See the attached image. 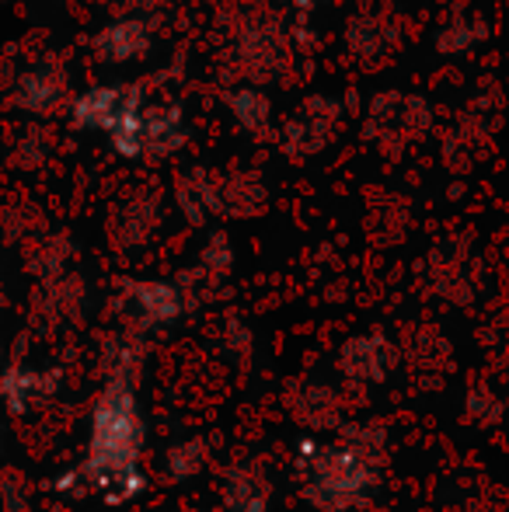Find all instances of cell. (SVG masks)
I'll use <instances>...</instances> for the list:
<instances>
[{"mask_svg":"<svg viewBox=\"0 0 509 512\" xmlns=\"http://www.w3.org/2000/svg\"><path fill=\"white\" fill-rule=\"evenodd\" d=\"M0 234H4L7 244H21L25 248L28 241L46 234V220H42V213L32 203H11L0 213Z\"/></svg>","mask_w":509,"mask_h":512,"instance_id":"cell-20","label":"cell"},{"mask_svg":"<svg viewBox=\"0 0 509 512\" xmlns=\"http://www.w3.org/2000/svg\"><path fill=\"white\" fill-rule=\"evenodd\" d=\"M297 4H300V7H314L318 0H297Z\"/></svg>","mask_w":509,"mask_h":512,"instance_id":"cell-28","label":"cell"},{"mask_svg":"<svg viewBox=\"0 0 509 512\" xmlns=\"http://www.w3.org/2000/svg\"><path fill=\"white\" fill-rule=\"evenodd\" d=\"M206 464H210V443H206L203 436L178 439V443H171L168 450H164V457H161L164 478L175 481V485L199 478V474L206 471Z\"/></svg>","mask_w":509,"mask_h":512,"instance_id":"cell-19","label":"cell"},{"mask_svg":"<svg viewBox=\"0 0 509 512\" xmlns=\"http://www.w3.org/2000/svg\"><path fill=\"white\" fill-rule=\"evenodd\" d=\"M286 408L293 411L300 425L321 429H342V398L335 387L318 384V380H297L286 394Z\"/></svg>","mask_w":509,"mask_h":512,"instance_id":"cell-10","label":"cell"},{"mask_svg":"<svg viewBox=\"0 0 509 512\" xmlns=\"http://www.w3.org/2000/svg\"><path fill=\"white\" fill-rule=\"evenodd\" d=\"M0 359H4V342H0Z\"/></svg>","mask_w":509,"mask_h":512,"instance_id":"cell-29","label":"cell"},{"mask_svg":"<svg viewBox=\"0 0 509 512\" xmlns=\"http://www.w3.org/2000/svg\"><path fill=\"white\" fill-rule=\"evenodd\" d=\"M227 105H231V115L238 119L241 129H248V133H265V129H269L272 105L262 91L252 88V84L231 91V95H227Z\"/></svg>","mask_w":509,"mask_h":512,"instance_id":"cell-21","label":"cell"},{"mask_svg":"<svg viewBox=\"0 0 509 512\" xmlns=\"http://www.w3.org/2000/svg\"><path fill=\"white\" fill-rule=\"evenodd\" d=\"M60 387V370H35V366H25L21 359H14V363H7L0 370V405H4L7 415L25 418L42 405H49L60 394Z\"/></svg>","mask_w":509,"mask_h":512,"instance_id":"cell-4","label":"cell"},{"mask_svg":"<svg viewBox=\"0 0 509 512\" xmlns=\"http://www.w3.org/2000/svg\"><path fill=\"white\" fill-rule=\"evenodd\" d=\"M154 46V28L147 18H119L109 21L102 32L91 39V49L102 63H133L143 60Z\"/></svg>","mask_w":509,"mask_h":512,"instance_id":"cell-9","label":"cell"},{"mask_svg":"<svg viewBox=\"0 0 509 512\" xmlns=\"http://www.w3.org/2000/svg\"><path fill=\"white\" fill-rule=\"evenodd\" d=\"M252 342H255V335H252V328H248L245 321L231 317V321L224 324V345H227V349H231L238 359H248V356H252Z\"/></svg>","mask_w":509,"mask_h":512,"instance_id":"cell-25","label":"cell"},{"mask_svg":"<svg viewBox=\"0 0 509 512\" xmlns=\"http://www.w3.org/2000/svg\"><path fill=\"white\" fill-rule=\"evenodd\" d=\"M129 95V84L119 88V84H95L84 95H77L70 102V119H74L77 129H95V133H109L112 122L119 119Z\"/></svg>","mask_w":509,"mask_h":512,"instance_id":"cell-12","label":"cell"},{"mask_svg":"<svg viewBox=\"0 0 509 512\" xmlns=\"http://www.w3.org/2000/svg\"><path fill=\"white\" fill-rule=\"evenodd\" d=\"M0 4H4V0H0Z\"/></svg>","mask_w":509,"mask_h":512,"instance_id":"cell-32","label":"cell"},{"mask_svg":"<svg viewBox=\"0 0 509 512\" xmlns=\"http://www.w3.org/2000/svg\"><path fill=\"white\" fill-rule=\"evenodd\" d=\"M0 453H4V439H0Z\"/></svg>","mask_w":509,"mask_h":512,"instance_id":"cell-30","label":"cell"},{"mask_svg":"<svg viewBox=\"0 0 509 512\" xmlns=\"http://www.w3.org/2000/svg\"><path fill=\"white\" fill-rule=\"evenodd\" d=\"M199 512H217V509H199Z\"/></svg>","mask_w":509,"mask_h":512,"instance_id":"cell-31","label":"cell"},{"mask_svg":"<svg viewBox=\"0 0 509 512\" xmlns=\"http://www.w3.org/2000/svg\"><path fill=\"white\" fill-rule=\"evenodd\" d=\"M116 4L133 7V11H154V7H161L164 0H116Z\"/></svg>","mask_w":509,"mask_h":512,"instance_id":"cell-26","label":"cell"},{"mask_svg":"<svg viewBox=\"0 0 509 512\" xmlns=\"http://www.w3.org/2000/svg\"><path fill=\"white\" fill-rule=\"evenodd\" d=\"M220 178H213L210 171L196 168V171H185L175 185V203L178 213L185 216V223L192 227H203L210 216H220V189H217Z\"/></svg>","mask_w":509,"mask_h":512,"instance_id":"cell-15","label":"cell"},{"mask_svg":"<svg viewBox=\"0 0 509 512\" xmlns=\"http://www.w3.org/2000/svg\"><path fill=\"white\" fill-rule=\"evenodd\" d=\"M391 366H394V349L377 331H370V335H353L349 342H342V349H339L342 377L356 387L384 384Z\"/></svg>","mask_w":509,"mask_h":512,"instance_id":"cell-7","label":"cell"},{"mask_svg":"<svg viewBox=\"0 0 509 512\" xmlns=\"http://www.w3.org/2000/svg\"><path fill=\"white\" fill-rule=\"evenodd\" d=\"M468 411H471V418H478V422H485V425H496L499 418H503V401L496 398L492 391H471L468 394Z\"/></svg>","mask_w":509,"mask_h":512,"instance_id":"cell-24","label":"cell"},{"mask_svg":"<svg viewBox=\"0 0 509 512\" xmlns=\"http://www.w3.org/2000/svg\"><path fill=\"white\" fill-rule=\"evenodd\" d=\"M387 429L381 422H342L328 443L318 436L297 439L300 495L318 512H360L381 485Z\"/></svg>","mask_w":509,"mask_h":512,"instance_id":"cell-2","label":"cell"},{"mask_svg":"<svg viewBox=\"0 0 509 512\" xmlns=\"http://www.w3.org/2000/svg\"><path fill=\"white\" fill-rule=\"evenodd\" d=\"M119 310L126 317V331L147 338L150 331L171 328L189 310V297L171 279H123Z\"/></svg>","mask_w":509,"mask_h":512,"instance_id":"cell-3","label":"cell"},{"mask_svg":"<svg viewBox=\"0 0 509 512\" xmlns=\"http://www.w3.org/2000/svg\"><path fill=\"white\" fill-rule=\"evenodd\" d=\"M220 189V216H234V220H252L269 203V192H265V182L255 175V171H234V175H224L217 182Z\"/></svg>","mask_w":509,"mask_h":512,"instance_id":"cell-16","label":"cell"},{"mask_svg":"<svg viewBox=\"0 0 509 512\" xmlns=\"http://www.w3.org/2000/svg\"><path fill=\"white\" fill-rule=\"evenodd\" d=\"M147 446V425L136 401V387L123 380H105L91 405L88 457L53 481L60 495H91L105 506H129L147 492V474L140 467Z\"/></svg>","mask_w":509,"mask_h":512,"instance_id":"cell-1","label":"cell"},{"mask_svg":"<svg viewBox=\"0 0 509 512\" xmlns=\"http://www.w3.org/2000/svg\"><path fill=\"white\" fill-rule=\"evenodd\" d=\"M231 269H234V244H231V237H227L224 230H217V234H210V241L203 244V251H199L196 279L220 283V279L231 276Z\"/></svg>","mask_w":509,"mask_h":512,"instance_id":"cell-22","label":"cell"},{"mask_svg":"<svg viewBox=\"0 0 509 512\" xmlns=\"http://www.w3.org/2000/svg\"><path fill=\"white\" fill-rule=\"evenodd\" d=\"M14 108L28 115H56L67 105V70L56 60H39L14 77Z\"/></svg>","mask_w":509,"mask_h":512,"instance_id":"cell-6","label":"cell"},{"mask_svg":"<svg viewBox=\"0 0 509 512\" xmlns=\"http://www.w3.org/2000/svg\"><path fill=\"white\" fill-rule=\"evenodd\" d=\"M84 300H88V286L81 276L67 272V276L35 283L32 290V324L46 335L77 324L84 317Z\"/></svg>","mask_w":509,"mask_h":512,"instance_id":"cell-5","label":"cell"},{"mask_svg":"<svg viewBox=\"0 0 509 512\" xmlns=\"http://www.w3.org/2000/svg\"><path fill=\"white\" fill-rule=\"evenodd\" d=\"M102 373L105 380H123V384H133L140 377L143 363H147V338L136 335V331H119V335H109L102 342Z\"/></svg>","mask_w":509,"mask_h":512,"instance_id":"cell-17","label":"cell"},{"mask_svg":"<svg viewBox=\"0 0 509 512\" xmlns=\"http://www.w3.org/2000/svg\"><path fill=\"white\" fill-rule=\"evenodd\" d=\"M220 499H224V512H269L272 481L252 460H238L220 478Z\"/></svg>","mask_w":509,"mask_h":512,"instance_id":"cell-8","label":"cell"},{"mask_svg":"<svg viewBox=\"0 0 509 512\" xmlns=\"http://www.w3.org/2000/svg\"><path fill=\"white\" fill-rule=\"evenodd\" d=\"M185 140L189 133H185L182 108L175 102L143 108V157H171L185 147Z\"/></svg>","mask_w":509,"mask_h":512,"instance_id":"cell-13","label":"cell"},{"mask_svg":"<svg viewBox=\"0 0 509 512\" xmlns=\"http://www.w3.org/2000/svg\"><path fill=\"white\" fill-rule=\"evenodd\" d=\"M25 255V272L35 283H46V279L67 276V265L74 258V237L67 230H46L42 237L28 241L21 248Z\"/></svg>","mask_w":509,"mask_h":512,"instance_id":"cell-14","label":"cell"},{"mask_svg":"<svg viewBox=\"0 0 509 512\" xmlns=\"http://www.w3.org/2000/svg\"><path fill=\"white\" fill-rule=\"evenodd\" d=\"M143 88L140 84H129V95H126V105L119 112V119L112 122L109 136L112 150H116L123 161H140L143 157Z\"/></svg>","mask_w":509,"mask_h":512,"instance_id":"cell-18","label":"cell"},{"mask_svg":"<svg viewBox=\"0 0 509 512\" xmlns=\"http://www.w3.org/2000/svg\"><path fill=\"white\" fill-rule=\"evenodd\" d=\"M157 223H161V206L154 196H133L123 206H116L109 220V234L116 241V248L133 251L143 248L150 237L157 234Z\"/></svg>","mask_w":509,"mask_h":512,"instance_id":"cell-11","label":"cell"},{"mask_svg":"<svg viewBox=\"0 0 509 512\" xmlns=\"http://www.w3.org/2000/svg\"><path fill=\"white\" fill-rule=\"evenodd\" d=\"M7 310V286H4V276H0V314Z\"/></svg>","mask_w":509,"mask_h":512,"instance_id":"cell-27","label":"cell"},{"mask_svg":"<svg viewBox=\"0 0 509 512\" xmlns=\"http://www.w3.org/2000/svg\"><path fill=\"white\" fill-rule=\"evenodd\" d=\"M32 509V478L18 467H0V512Z\"/></svg>","mask_w":509,"mask_h":512,"instance_id":"cell-23","label":"cell"}]
</instances>
